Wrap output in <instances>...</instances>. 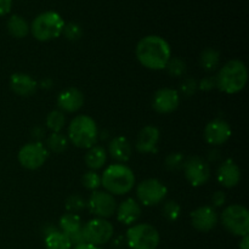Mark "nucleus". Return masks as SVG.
I'll return each mask as SVG.
<instances>
[{
  "label": "nucleus",
  "mask_w": 249,
  "mask_h": 249,
  "mask_svg": "<svg viewBox=\"0 0 249 249\" xmlns=\"http://www.w3.org/2000/svg\"><path fill=\"white\" fill-rule=\"evenodd\" d=\"M45 247L46 249H71L72 243L65 233L57 230H53L46 235Z\"/></svg>",
  "instance_id": "24"
},
{
  "label": "nucleus",
  "mask_w": 249,
  "mask_h": 249,
  "mask_svg": "<svg viewBox=\"0 0 249 249\" xmlns=\"http://www.w3.org/2000/svg\"><path fill=\"white\" fill-rule=\"evenodd\" d=\"M162 213L167 220L175 221L180 216V213H181V207H180L175 201H168L163 204Z\"/></svg>",
  "instance_id": "29"
},
{
  "label": "nucleus",
  "mask_w": 249,
  "mask_h": 249,
  "mask_svg": "<svg viewBox=\"0 0 249 249\" xmlns=\"http://www.w3.org/2000/svg\"><path fill=\"white\" fill-rule=\"evenodd\" d=\"M83 236H84L85 243L92 246H101L108 242L112 238L114 232L113 225L106 219L95 218L88 221L82 228Z\"/></svg>",
  "instance_id": "8"
},
{
  "label": "nucleus",
  "mask_w": 249,
  "mask_h": 249,
  "mask_svg": "<svg viewBox=\"0 0 249 249\" xmlns=\"http://www.w3.org/2000/svg\"><path fill=\"white\" fill-rule=\"evenodd\" d=\"M180 104V94L170 88H162L153 95L152 107L160 114L172 113Z\"/></svg>",
  "instance_id": "13"
},
{
  "label": "nucleus",
  "mask_w": 249,
  "mask_h": 249,
  "mask_svg": "<svg viewBox=\"0 0 249 249\" xmlns=\"http://www.w3.org/2000/svg\"><path fill=\"white\" fill-rule=\"evenodd\" d=\"M84 207L85 201L80 196H77V195L71 196L70 198L67 199V202H66V208H67V211L70 212V213L77 214V212L82 211Z\"/></svg>",
  "instance_id": "33"
},
{
  "label": "nucleus",
  "mask_w": 249,
  "mask_h": 249,
  "mask_svg": "<svg viewBox=\"0 0 249 249\" xmlns=\"http://www.w3.org/2000/svg\"><path fill=\"white\" fill-rule=\"evenodd\" d=\"M184 162L181 153H170L165 160V167L169 170H178L184 165Z\"/></svg>",
  "instance_id": "34"
},
{
  "label": "nucleus",
  "mask_w": 249,
  "mask_h": 249,
  "mask_svg": "<svg viewBox=\"0 0 249 249\" xmlns=\"http://www.w3.org/2000/svg\"><path fill=\"white\" fill-rule=\"evenodd\" d=\"M218 213L211 206L199 207L191 213L192 226L201 232H208L213 230L218 224Z\"/></svg>",
  "instance_id": "14"
},
{
  "label": "nucleus",
  "mask_w": 249,
  "mask_h": 249,
  "mask_svg": "<svg viewBox=\"0 0 249 249\" xmlns=\"http://www.w3.org/2000/svg\"><path fill=\"white\" fill-rule=\"evenodd\" d=\"M90 213L101 219L111 218L117 211V202L113 195L107 191H92L88 201Z\"/></svg>",
  "instance_id": "11"
},
{
  "label": "nucleus",
  "mask_w": 249,
  "mask_h": 249,
  "mask_svg": "<svg viewBox=\"0 0 249 249\" xmlns=\"http://www.w3.org/2000/svg\"><path fill=\"white\" fill-rule=\"evenodd\" d=\"M184 173L187 181L192 186H202L206 184L211 178V168H209L208 162L201 157H190L184 162Z\"/></svg>",
  "instance_id": "12"
},
{
  "label": "nucleus",
  "mask_w": 249,
  "mask_h": 249,
  "mask_svg": "<svg viewBox=\"0 0 249 249\" xmlns=\"http://www.w3.org/2000/svg\"><path fill=\"white\" fill-rule=\"evenodd\" d=\"M63 27L65 21L57 12L46 11L33 19L29 29L36 40L49 41L58 38L62 34Z\"/></svg>",
  "instance_id": "5"
},
{
  "label": "nucleus",
  "mask_w": 249,
  "mask_h": 249,
  "mask_svg": "<svg viewBox=\"0 0 249 249\" xmlns=\"http://www.w3.org/2000/svg\"><path fill=\"white\" fill-rule=\"evenodd\" d=\"M225 201H226V196L225 194L221 191H216L215 194L213 195V197H212V202H213V204L215 207L223 206V204L225 203Z\"/></svg>",
  "instance_id": "37"
},
{
  "label": "nucleus",
  "mask_w": 249,
  "mask_h": 249,
  "mask_svg": "<svg viewBox=\"0 0 249 249\" xmlns=\"http://www.w3.org/2000/svg\"><path fill=\"white\" fill-rule=\"evenodd\" d=\"M84 104V95L75 88L62 90L57 96V106L61 111L73 113L82 108Z\"/></svg>",
  "instance_id": "16"
},
{
  "label": "nucleus",
  "mask_w": 249,
  "mask_h": 249,
  "mask_svg": "<svg viewBox=\"0 0 249 249\" xmlns=\"http://www.w3.org/2000/svg\"><path fill=\"white\" fill-rule=\"evenodd\" d=\"M126 241L131 249H156L160 245V233L150 224H136L126 232Z\"/></svg>",
  "instance_id": "6"
},
{
  "label": "nucleus",
  "mask_w": 249,
  "mask_h": 249,
  "mask_svg": "<svg viewBox=\"0 0 249 249\" xmlns=\"http://www.w3.org/2000/svg\"><path fill=\"white\" fill-rule=\"evenodd\" d=\"M165 68H167L168 73H169L170 75H173V77H181V75L186 72V65H185V62L177 57H170V60L168 61Z\"/></svg>",
  "instance_id": "30"
},
{
  "label": "nucleus",
  "mask_w": 249,
  "mask_h": 249,
  "mask_svg": "<svg viewBox=\"0 0 249 249\" xmlns=\"http://www.w3.org/2000/svg\"><path fill=\"white\" fill-rule=\"evenodd\" d=\"M49 157V151L39 141L24 145L18 152V162L23 168L34 170L45 164Z\"/></svg>",
  "instance_id": "10"
},
{
  "label": "nucleus",
  "mask_w": 249,
  "mask_h": 249,
  "mask_svg": "<svg viewBox=\"0 0 249 249\" xmlns=\"http://www.w3.org/2000/svg\"><path fill=\"white\" fill-rule=\"evenodd\" d=\"M197 87H198V84H197L196 80L194 78H189V79H185L182 82L180 90H181V94L184 96H191V95L195 94Z\"/></svg>",
  "instance_id": "35"
},
{
  "label": "nucleus",
  "mask_w": 249,
  "mask_h": 249,
  "mask_svg": "<svg viewBox=\"0 0 249 249\" xmlns=\"http://www.w3.org/2000/svg\"><path fill=\"white\" fill-rule=\"evenodd\" d=\"M82 181L85 189L91 190V191H96V190L101 186V177H100L97 173H95L94 170L85 173Z\"/></svg>",
  "instance_id": "31"
},
{
  "label": "nucleus",
  "mask_w": 249,
  "mask_h": 249,
  "mask_svg": "<svg viewBox=\"0 0 249 249\" xmlns=\"http://www.w3.org/2000/svg\"><path fill=\"white\" fill-rule=\"evenodd\" d=\"M198 87L201 88L202 90H206V91L214 89V88L216 87L215 77H206V78H203V79H202L201 82H199Z\"/></svg>",
  "instance_id": "36"
},
{
  "label": "nucleus",
  "mask_w": 249,
  "mask_h": 249,
  "mask_svg": "<svg viewBox=\"0 0 249 249\" xmlns=\"http://www.w3.org/2000/svg\"><path fill=\"white\" fill-rule=\"evenodd\" d=\"M221 223L226 230L236 236L248 235L249 213L246 207L241 204H231L221 213Z\"/></svg>",
  "instance_id": "7"
},
{
  "label": "nucleus",
  "mask_w": 249,
  "mask_h": 249,
  "mask_svg": "<svg viewBox=\"0 0 249 249\" xmlns=\"http://www.w3.org/2000/svg\"><path fill=\"white\" fill-rule=\"evenodd\" d=\"M7 32L11 34L14 38L21 39L28 34L29 26L27 23L26 19L23 17L18 16V15H14L7 21Z\"/></svg>",
  "instance_id": "25"
},
{
  "label": "nucleus",
  "mask_w": 249,
  "mask_h": 249,
  "mask_svg": "<svg viewBox=\"0 0 249 249\" xmlns=\"http://www.w3.org/2000/svg\"><path fill=\"white\" fill-rule=\"evenodd\" d=\"M216 87L229 95L237 94L246 87L248 80V71L245 63L240 60H231L223 66L215 77Z\"/></svg>",
  "instance_id": "3"
},
{
  "label": "nucleus",
  "mask_w": 249,
  "mask_h": 249,
  "mask_svg": "<svg viewBox=\"0 0 249 249\" xmlns=\"http://www.w3.org/2000/svg\"><path fill=\"white\" fill-rule=\"evenodd\" d=\"M71 142L79 148H90L96 145L99 130L94 119L89 116H77L68 126Z\"/></svg>",
  "instance_id": "4"
},
{
  "label": "nucleus",
  "mask_w": 249,
  "mask_h": 249,
  "mask_svg": "<svg viewBox=\"0 0 249 249\" xmlns=\"http://www.w3.org/2000/svg\"><path fill=\"white\" fill-rule=\"evenodd\" d=\"M160 140V130L153 125H147L139 133L136 148L141 153L153 152Z\"/></svg>",
  "instance_id": "20"
},
{
  "label": "nucleus",
  "mask_w": 249,
  "mask_h": 249,
  "mask_svg": "<svg viewBox=\"0 0 249 249\" xmlns=\"http://www.w3.org/2000/svg\"><path fill=\"white\" fill-rule=\"evenodd\" d=\"M101 185L111 195H125L133 190L135 185V175L133 170L123 163L111 164L101 175Z\"/></svg>",
  "instance_id": "2"
},
{
  "label": "nucleus",
  "mask_w": 249,
  "mask_h": 249,
  "mask_svg": "<svg viewBox=\"0 0 249 249\" xmlns=\"http://www.w3.org/2000/svg\"><path fill=\"white\" fill-rule=\"evenodd\" d=\"M61 232L65 233L67 237H71L74 233L82 231V220L79 215L74 213H67L61 216L60 219Z\"/></svg>",
  "instance_id": "23"
},
{
  "label": "nucleus",
  "mask_w": 249,
  "mask_h": 249,
  "mask_svg": "<svg viewBox=\"0 0 249 249\" xmlns=\"http://www.w3.org/2000/svg\"><path fill=\"white\" fill-rule=\"evenodd\" d=\"M231 136V128L228 122L223 119H214L207 124L204 129V139L209 145L220 146L225 143Z\"/></svg>",
  "instance_id": "15"
},
{
  "label": "nucleus",
  "mask_w": 249,
  "mask_h": 249,
  "mask_svg": "<svg viewBox=\"0 0 249 249\" xmlns=\"http://www.w3.org/2000/svg\"><path fill=\"white\" fill-rule=\"evenodd\" d=\"M136 57L143 67L160 71L165 68L172 57L170 46L165 39L158 36H147L141 39L135 49Z\"/></svg>",
  "instance_id": "1"
},
{
  "label": "nucleus",
  "mask_w": 249,
  "mask_h": 249,
  "mask_svg": "<svg viewBox=\"0 0 249 249\" xmlns=\"http://www.w3.org/2000/svg\"><path fill=\"white\" fill-rule=\"evenodd\" d=\"M84 160L90 169H100V168L104 167L107 160L106 150L101 147V146H92V147L88 148V152L85 153Z\"/></svg>",
  "instance_id": "22"
},
{
  "label": "nucleus",
  "mask_w": 249,
  "mask_h": 249,
  "mask_svg": "<svg viewBox=\"0 0 249 249\" xmlns=\"http://www.w3.org/2000/svg\"><path fill=\"white\" fill-rule=\"evenodd\" d=\"M117 218L125 225L136 223L141 216V207L134 198H128L117 207Z\"/></svg>",
  "instance_id": "19"
},
{
  "label": "nucleus",
  "mask_w": 249,
  "mask_h": 249,
  "mask_svg": "<svg viewBox=\"0 0 249 249\" xmlns=\"http://www.w3.org/2000/svg\"><path fill=\"white\" fill-rule=\"evenodd\" d=\"M168 189L157 179H147L138 185L136 196L143 206H157L164 201Z\"/></svg>",
  "instance_id": "9"
},
{
  "label": "nucleus",
  "mask_w": 249,
  "mask_h": 249,
  "mask_svg": "<svg viewBox=\"0 0 249 249\" xmlns=\"http://www.w3.org/2000/svg\"><path fill=\"white\" fill-rule=\"evenodd\" d=\"M12 0H0V17L11 11Z\"/></svg>",
  "instance_id": "38"
},
{
  "label": "nucleus",
  "mask_w": 249,
  "mask_h": 249,
  "mask_svg": "<svg viewBox=\"0 0 249 249\" xmlns=\"http://www.w3.org/2000/svg\"><path fill=\"white\" fill-rule=\"evenodd\" d=\"M218 180L224 187H235L241 180V170L232 160H226L218 169Z\"/></svg>",
  "instance_id": "18"
},
{
  "label": "nucleus",
  "mask_w": 249,
  "mask_h": 249,
  "mask_svg": "<svg viewBox=\"0 0 249 249\" xmlns=\"http://www.w3.org/2000/svg\"><path fill=\"white\" fill-rule=\"evenodd\" d=\"M73 249H100V248L96 247V246L89 245V243H82V245L75 246V247Z\"/></svg>",
  "instance_id": "40"
},
{
  "label": "nucleus",
  "mask_w": 249,
  "mask_h": 249,
  "mask_svg": "<svg viewBox=\"0 0 249 249\" xmlns=\"http://www.w3.org/2000/svg\"><path fill=\"white\" fill-rule=\"evenodd\" d=\"M240 249H249V237L248 235L243 236L240 242Z\"/></svg>",
  "instance_id": "39"
},
{
  "label": "nucleus",
  "mask_w": 249,
  "mask_h": 249,
  "mask_svg": "<svg viewBox=\"0 0 249 249\" xmlns=\"http://www.w3.org/2000/svg\"><path fill=\"white\" fill-rule=\"evenodd\" d=\"M62 33L65 34V36L68 39V40L74 41V40H78V39L82 36L83 31H82V28H80L79 24L71 22V23L65 24Z\"/></svg>",
  "instance_id": "32"
},
{
  "label": "nucleus",
  "mask_w": 249,
  "mask_h": 249,
  "mask_svg": "<svg viewBox=\"0 0 249 249\" xmlns=\"http://www.w3.org/2000/svg\"><path fill=\"white\" fill-rule=\"evenodd\" d=\"M68 140L63 134L53 133L46 140V148L55 153H61L67 148Z\"/></svg>",
  "instance_id": "27"
},
{
  "label": "nucleus",
  "mask_w": 249,
  "mask_h": 249,
  "mask_svg": "<svg viewBox=\"0 0 249 249\" xmlns=\"http://www.w3.org/2000/svg\"><path fill=\"white\" fill-rule=\"evenodd\" d=\"M66 124L65 114L62 111H53L46 117V126L53 133H61Z\"/></svg>",
  "instance_id": "28"
},
{
  "label": "nucleus",
  "mask_w": 249,
  "mask_h": 249,
  "mask_svg": "<svg viewBox=\"0 0 249 249\" xmlns=\"http://www.w3.org/2000/svg\"><path fill=\"white\" fill-rule=\"evenodd\" d=\"M10 88L19 96H31L36 91L38 83L26 73H15L10 78Z\"/></svg>",
  "instance_id": "17"
},
{
  "label": "nucleus",
  "mask_w": 249,
  "mask_h": 249,
  "mask_svg": "<svg viewBox=\"0 0 249 249\" xmlns=\"http://www.w3.org/2000/svg\"><path fill=\"white\" fill-rule=\"evenodd\" d=\"M219 61H220V55H219L218 51L212 48L202 51L201 57H199V62L206 71L215 70L219 65Z\"/></svg>",
  "instance_id": "26"
},
{
  "label": "nucleus",
  "mask_w": 249,
  "mask_h": 249,
  "mask_svg": "<svg viewBox=\"0 0 249 249\" xmlns=\"http://www.w3.org/2000/svg\"><path fill=\"white\" fill-rule=\"evenodd\" d=\"M109 155L118 163H125L131 157V145L124 136H117L109 143Z\"/></svg>",
  "instance_id": "21"
}]
</instances>
